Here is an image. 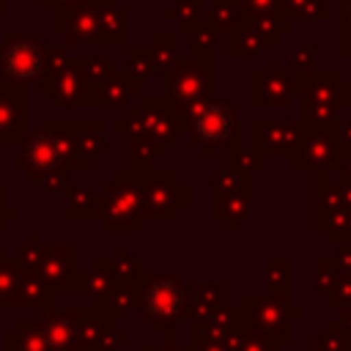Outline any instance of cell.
I'll return each mask as SVG.
<instances>
[{
	"label": "cell",
	"mask_w": 351,
	"mask_h": 351,
	"mask_svg": "<svg viewBox=\"0 0 351 351\" xmlns=\"http://www.w3.org/2000/svg\"><path fill=\"white\" fill-rule=\"evenodd\" d=\"M241 16V3L239 0H214V5L203 14L208 27H230Z\"/></svg>",
	"instance_id": "7a4b0ae2"
},
{
	"label": "cell",
	"mask_w": 351,
	"mask_h": 351,
	"mask_svg": "<svg viewBox=\"0 0 351 351\" xmlns=\"http://www.w3.org/2000/svg\"><path fill=\"white\" fill-rule=\"evenodd\" d=\"M195 129L203 137H222V134H228V129H230V112H228V107L225 104L200 107V112L195 118Z\"/></svg>",
	"instance_id": "6da1fadb"
},
{
	"label": "cell",
	"mask_w": 351,
	"mask_h": 351,
	"mask_svg": "<svg viewBox=\"0 0 351 351\" xmlns=\"http://www.w3.org/2000/svg\"><path fill=\"white\" fill-rule=\"evenodd\" d=\"M291 60H293V66H299L302 69V63L307 60V66L315 60V47H307V44H299V47H293V52H291Z\"/></svg>",
	"instance_id": "ba28073f"
},
{
	"label": "cell",
	"mask_w": 351,
	"mask_h": 351,
	"mask_svg": "<svg viewBox=\"0 0 351 351\" xmlns=\"http://www.w3.org/2000/svg\"><path fill=\"white\" fill-rule=\"evenodd\" d=\"M340 19H343V30H348L351 27V0L340 3Z\"/></svg>",
	"instance_id": "9c48e42d"
},
{
	"label": "cell",
	"mask_w": 351,
	"mask_h": 351,
	"mask_svg": "<svg viewBox=\"0 0 351 351\" xmlns=\"http://www.w3.org/2000/svg\"><path fill=\"white\" fill-rule=\"evenodd\" d=\"M282 11L296 19H324L326 0H282Z\"/></svg>",
	"instance_id": "277c9868"
},
{
	"label": "cell",
	"mask_w": 351,
	"mask_h": 351,
	"mask_svg": "<svg viewBox=\"0 0 351 351\" xmlns=\"http://www.w3.org/2000/svg\"><path fill=\"white\" fill-rule=\"evenodd\" d=\"M178 85V90H184L189 99H195V96H200L206 88H208V74L200 69V66H186V69H181V77H178V82H173V88Z\"/></svg>",
	"instance_id": "3957f363"
},
{
	"label": "cell",
	"mask_w": 351,
	"mask_h": 351,
	"mask_svg": "<svg viewBox=\"0 0 351 351\" xmlns=\"http://www.w3.org/2000/svg\"><path fill=\"white\" fill-rule=\"evenodd\" d=\"M200 8H203V0H181L178 5H173L167 11V16L170 19H178L184 27H192L200 19Z\"/></svg>",
	"instance_id": "5b68a950"
},
{
	"label": "cell",
	"mask_w": 351,
	"mask_h": 351,
	"mask_svg": "<svg viewBox=\"0 0 351 351\" xmlns=\"http://www.w3.org/2000/svg\"><path fill=\"white\" fill-rule=\"evenodd\" d=\"M241 3V14H252V16H266V14H280L282 11V0H239Z\"/></svg>",
	"instance_id": "8992f818"
},
{
	"label": "cell",
	"mask_w": 351,
	"mask_h": 351,
	"mask_svg": "<svg viewBox=\"0 0 351 351\" xmlns=\"http://www.w3.org/2000/svg\"><path fill=\"white\" fill-rule=\"evenodd\" d=\"M189 41H192V52H195V58L203 55V52H211V49H214L211 27H197V25H192V36H189Z\"/></svg>",
	"instance_id": "52a82bcc"
}]
</instances>
